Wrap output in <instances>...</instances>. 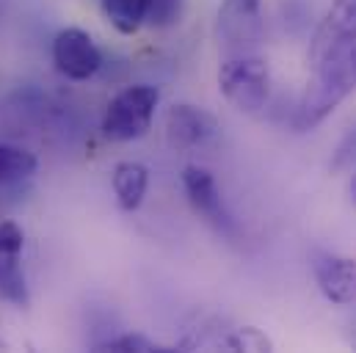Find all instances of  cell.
I'll return each mask as SVG.
<instances>
[{
    "mask_svg": "<svg viewBox=\"0 0 356 353\" xmlns=\"http://www.w3.org/2000/svg\"><path fill=\"white\" fill-rule=\"evenodd\" d=\"M354 91H356V33L340 39L337 44H332L312 64V78H309V83H307L304 94H301V102H298L296 127L298 130L318 127Z\"/></svg>",
    "mask_w": 356,
    "mask_h": 353,
    "instance_id": "6da1fadb",
    "label": "cell"
},
{
    "mask_svg": "<svg viewBox=\"0 0 356 353\" xmlns=\"http://www.w3.org/2000/svg\"><path fill=\"white\" fill-rule=\"evenodd\" d=\"M158 105H161V91L155 86L149 83L124 86L105 105V113L99 122L102 138L111 144H127V141L144 138L155 122Z\"/></svg>",
    "mask_w": 356,
    "mask_h": 353,
    "instance_id": "7a4b0ae2",
    "label": "cell"
},
{
    "mask_svg": "<svg viewBox=\"0 0 356 353\" xmlns=\"http://www.w3.org/2000/svg\"><path fill=\"white\" fill-rule=\"evenodd\" d=\"M218 91L221 97L246 116H254L266 108L270 94V67L263 56H227L218 67Z\"/></svg>",
    "mask_w": 356,
    "mask_h": 353,
    "instance_id": "3957f363",
    "label": "cell"
},
{
    "mask_svg": "<svg viewBox=\"0 0 356 353\" xmlns=\"http://www.w3.org/2000/svg\"><path fill=\"white\" fill-rule=\"evenodd\" d=\"M266 36L263 0H221L216 11V39L224 56L257 53Z\"/></svg>",
    "mask_w": 356,
    "mask_h": 353,
    "instance_id": "277c9868",
    "label": "cell"
},
{
    "mask_svg": "<svg viewBox=\"0 0 356 353\" xmlns=\"http://www.w3.org/2000/svg\"><path fill=\"white\" fill-rule=\"evenodd\" d=\"M182 188H185V199L191 204V210L224 240L238 243L241 240V224L232 215V210L227 207L221 188L216 182V176L202 166H185L182 172Z\"/></svg>",
    "mask_w": 356,
    "mask_h": 353,
    "instance_id": "5b68a950",
    "label": "cell"
},
{
    "mask_svg": "<svg viewBox=\"0 0 356 353\" xmlns=\"http://www.w3.org/2000/svg\"><path fill=\"white\" fill-rule=\"evenodd\" d=\"M221 138V124L213 113L199 105L177 102L166 110V141L177 152H202L216 147Z\"/></svg>",
    "mask_w": 356,
    "mask_h": 353,
    "instance_id": "8992f818",
    "label": "cell"
},
{
    "mask_svg": "<svg viewBox=\"0 0 356 353\" xmlns=\"http://www.w3.org/2000/svg\"><path fill=\"white\" fill-rule=\"evenodd\" d=\"M50 53H53V64H56L58 75H64L67 81H75V83L91 81L102 67V53H99L94 36L83 28L58 31Z\"/></svg>",
    "mask_w": 356,
    "mask_h": 353,
    "instance_id": "52a82bcc",
    "label": "cell"
},
{
    "mask_svg": "<svg viewBox=\"0 0 356 353\" xmlns=\"http://www.w3.org/2000/svg\"><path fill=\"white\" fill-rule=\"evenodd\" d=\"M25 232L17 221H0V298L17 309L31 306V287L22 268Z\"/></svg>",
    "mask_w": 356,
    "mask_h": 353,
    "instance_id": "ba28073f",
    "label": "cell"
},
{
    "mask_svg": "<svg viewBox=\"0 0 356 353\" xmlns=\"http://www.w3.org/2000/svg\"><path fill=\"white\" fill-rule=\"evenodd\" d=\"M312 273L326 301L337 306L356 304V260L343 254L318 252L312 257Z\"/></svg>",
    "mask_w": 356,
    "mask_h": 353,
    "instance_id": "9c48e42d",
    "label": "cell"
},
{
    "mask_svg": "<svg viewBox=\"0 0 356 353\" xmlns=\"http://www.w3.org/2000/svg\"><path fill=\"white\" fill-rule=\"evenodd\" d=\"M356 33V0H334L323 22L318 25L312 42H309V67L340 39L354 36Z\"/></svg>",
    "mask_w": 356,
    "mask_h": 353,
    "instance_id": "30bf717a",
    "label": "cell"
},
{
    "mask_svg": "<svg viewBox=\"0 0 356 353\" xmlns=\"http://www.w3.org/2000/svg\"><path fill=\"white\" fill-rule=\"evenodd\" d=\"M113 193H116V204L124 213H136L144 199H147V188H149V169L144 163L136 161H122L113 166Z\"/></svg>",
    "mask_w": 356,
    "mask_h": 353,
    "instance_id": "8fae6325",
    "label": "cell"
},
{
    "mask_svg": "<svg viewBox=\"0 0 356 353\" xmlns=\"http://www.w3.org/2000/svg\"><path fill=\"white\" fill-rule=\"evenodd\" d=\"M105 19L124 36H133L147 22V6L149 0H99Z\"/></svg>",
    "mask_w": 356,
    "mask_h": 353,
    "instance_id": "7c38bea8",
    "label": "cell"
},
{
    "mask_svg": "<svg viewBox=\"0 0 356 353\" xmlns=\"http://www.w3.org/2000/svg\"><path fill=\"white\" fill-rule=\"evenodd\" d=\"M39 169V158L22 147H11V144H0V188L25 182L36 174Z\"/></svg>",
    "mask_w": 356,
    "mask_h": 353,
    "instance_id": "4fadbf2b",
    "label": "cell"
},
{
    "mask_svg": "<svg viewBox=\"0 0 356 353\" xmlns=\"http://www.w3.org/2000/svg\"><path fill=\"white\" fill-rule=\"evenodd\" d=\"M97 351L163 353L166 348H163V345H158V343H152V340H149V337H144V334H133V331H127V334H122V337H113V340H105V343H99V345H97Z\"/></svg>",
    "mask_w": 356,
    "mask_h": 353,
    "instance_id": "5bb4252c",
    "label": "cell"
},
{
    "mask_svg": "<svg viewBox=\"0 0 356 353\" xmlns=\"http://www.w3.org/2000/svg\"><path fill=\"white\" fill-rule=\"evenodd\" d=\"M221 345L229 348V351H252V353L270 351V348H273L270 340H268L260 329H254V326H243V329L232 331Z\"/></svg>",
    "mask_w": 356,
    "mask_h": 353,
    "instance_id": "9a60e30c",
    "label": "cell"
},
{
    "mask_svg": "<svg viewBox=\"0 0 356 353\" xmlns=\"http://www.w3.org/2000/svg\"><path fill=\"white\" fill-rule=\"evenodd\" d=\"M182 3L185 0H149L147 6V22L152 28H172L182 17Z\"/></svg>",
    "mask_w": 356,
    "mask_h": 353,
    "instance_id": "2e32d148",
    "label": "cell"
},
{
    "mask_svg": "<svg viewBox=\"0 0 356 353\" xmlns=\"http://www.w3.org/2000/svg\"><path fill=\"white\" fill-rule=\"evenodd\" d=\"M356 163V127L340 141L334 158H332V172H346Z\"/></svg>",
    "mask_w": 356,
    "mask_h": 353,
    "instance_id": "e0dca14e",
    "label": "cell"
},
{
    "mask_svg": "<svg viewBox=\"0 0 356 353\" xmlns=\"http://www.w3.org/2000/svg\"><path fill=\"white\" fill-rule=\"evenodd\" d=\"M348 193H351V202L356 204V174H354V179H351V185H348Z\"/></svg>",
    "mask_w": 356,
    "mask_h": 353,
    "instance_id": "ac0fdd59",
    "label": "cell"
}]
</instances>
